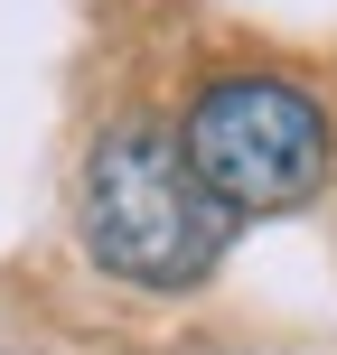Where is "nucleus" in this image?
I'll list each match as a JSON object with an SVG mask.
<instances>
[{
  "instance_id": "f257e3e1",
  "label": "nucleus",
  "mask_w": 337,
  "mask_h": 355,
  "mask_svg": "<svg viewBox=\"0 0 337 355\" xmlns=\"http://www.w3.org/2000/svg\"><path fill=\"white\" fill-rule=\"evenodd\" d=\"M234 225L244 215L188 168L178 131L160 112H122V122L94 131L85 168H75V234L85 252L131 290H197L215 262H225Z\"/></svg>"
},
{
  "instance_id": "f03ea898",
  "label": "nucleus",
  "mask_w": 337,
  "mask_h": 355,
  "mask_svg": "<svg viewBox=\"0 0 337 355\" xmlns=\"http://www.w3.org/2000/svg\"><path fill=\"white\" fill-rule=\"evenodd\" d=\"M178 150L234 215H290L337 168V131L319 94L290 75H215L178 122Z\"/></svg>"
}]
</instances>
